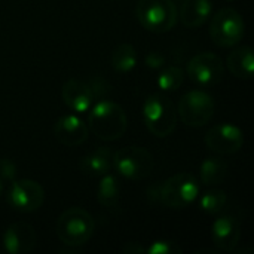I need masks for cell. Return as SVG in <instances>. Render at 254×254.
Listing matches in <instances>:
<instances>
[{"label":"cell","instance_id":"cell-1","mask_svg":"<svg viewBox=\"0 0 254 254\" xmlns=\"http://www.w3.org/2000/svg\"><path fill=\"white\" fill-rule=\"evenodd\" d=\"M88 127L94 135L103 141L119 140L128 127L127 113L118 103L103 100L92 107L88 118Z\"/></svg>","mask_w":254,"mask_h":254},{"label":"cell","instance_id":"cell-2","mask_svg":"<svg viewBox=\"0 0 254 254\" xmlns=\"http://www.w3.org/2000/svg\"><path fill=\"white\" fill-rule=\"evenodd\" d=\"M143 118L147 129L159 138L171 135L177 127V109L165 94H152L143 106Z\"/></svg>","mask_w":254,"mask_h":254},{"label":"cell","instance_id":"cell-3","mask_svg":"<svg viewBox=\"0 0 254 254\" xmlns=\"http://www.w3.org/2000/svg\"><path fill=\"white\" fill-rule=\"evenodd\" d=\"M95 222L92 216L79 207L65 210L57 220L55 234L58 240L65 246H82L88 243L94 234Z\"/></svg>","mask_w":254,"mask_h":254},{"label":"cell","instance_id":"cell-4","mask_svg":"<svg viewBox=\"0 0 254 254\" xmlns=\"http://www.w3.org/2000/svg\"><path fill=\"white\" fill-rule=\"evenodd\" d=\"M140 24L152 33H167L177 24L179 13L171 0H140L135 9Z\"/></svg>","mask_w":254,"mask_h":254},{"label":"cell","instance_id":"cell-5","mask_svg":"<svg viewBox=\"0 0 254 254\" xmlns=\"http://www.w3.org/2000/svg\"><path fill=\"white\" fill-rule=\"evenodd\" d=\"M199 195V183L190 173H179L167 179L159 189L161 202L173 210L189 207Z\"/></svg>","mask_w":254,"mask_h":254},{"label":"cell","instance_id":"cell-6","mask_svg":"<svg viewBox=\"0 0 254 254\" xmlns=\"http://www.w3.org/2000/svg\"><path fill=\"white\" fill-rule=\"evenodd\" d=\"M155 159L152 153L143 147L128 146L115 152L113 168L119 176L129 180H143L153 171Z\"/></svg>","mask_w":254,"mask_h":254},{"label":"cell","instance_id":"cell-7","mask_svg":"<svg viewBox=\"0 0 254 254\" xmlns=\"http://www.w3.org/2000/svg\"><path fill=\"white\" fill-rule=\"evenodd\" d=\"M216 104L210 94L201 89L186 92L177 104V118L188 127H204L214 116Z\"/></svg>","mask_w":254,"mask_h":254},{"label":"cell","instance_id":"cell-8","mask_svg":"<svg viewBox=\"0 0 254 254\" xmlns=\"http://www.w3.org/2000/svg\"><path fill=\"white\" fill-rule=\"evenodd\" d=\"M246 25L241 15L232 7L220 9L210 22V36L222 48L238 45L244 37Z\"/></svg>","mask_w":254,"mask_h":254},{"label":"cell","instance_id":"cell-9","mask_svg":"<svg viewBox=\"0 0 254 254\" xmlns=\"http://www.w3.org/2000/svg\"><path fill=\"white\" fill-rule=\"evenodd\" d=\"M7 192L9 205L19 213H33L43 205L45 190L34 180H13Z\"/></svg>","mask_w":254,"mask_h":254},{"label":"cell","instance_id":"cell-10","mask_svg":"<svg viewBox=\"0 0 254 254\" xmlns=\"http://www.w3.org/2000/svg\"><path fill=\"white\" fill-rule=\"evenodd\" d=\"M225 73L223 63L219 55L213 52H201L195 55L186 65L189 79L201 86L216 85L222 80Z\"/></svg>","mask_w":254,"mask_h":254},{"label":"cell","instance_id":"cell-11","mask_svg":"<svg viewBox=\"0 0 254 254\" xmlns=\"http://www.w3.org/2000/svg\"><path fill=\"white\" fill-rule=\"evenodd\" d=\"M204 141L205 146L216 155H232L243 147L244 134L237 125L223 122L208 129Z\"/></svg>","mask_w":254,"mask_h":254},{"label":"cell","instance_id":"cell-12","mask_svg":"<svg viewBox=\"0 0 254 254\" xmlns=\"http://www.w3.org/2000/svg\"><path fill=\"white\" fill-rule=\"evenodd\" d=\"M36 231L27 222L12 223L3 234V247L9 254L30 253L36 247Z\"/></svg>","mask_w":254,"mask_h":254},{"label":"cell","instance_id":"cell-13","mask_svg":"<svg viewBox=\"0 0 254 254\" xmlns=\"http://www.w3.org/2000/svg\"><path fill=\"white\" fill-rule=\"evenodd\" d=\"M54 135L61 144L76 147L88 140V127L76 115H64L55 122Z\"/></svg>","mask_w":254,"mask_h":254},{"label":"cell","instance_id":"cell-14","mask_svg":"<svg viewBox=\"0 0 254 254\" xmlns=\"http://www.w3.org/2000/svg\"><path fill=\"white\" fill-rule=\"evenodd\" d=\"M211 237H213V243L216 244L217 249H220L223 252L235 250V247L238 246L240 238H241L240 222L231 214L220 216L213 223Z\"/></svg>","mask_w":254,"mask_h":254},{"label":"cell","instance_id":"cell-15","mask_svg":"<svg viewBox=\"0 0 254 254\" xmlns=\"http://www.w3.org/2000/svg\"><path fill=\"white\" fill-rule=\"evenodd\" d=\"M61 97L68 109L77 113H83L89 110L94 101V91L88 83L79 79H70L64 83Z\"/></svg>","mask_w":254,"mask_h":254},{"label":"cell","instance_id":"cell-16","mask_svg":"<svg viewBox=\"0 0 254 254\" xmlns=\"http://www.w3.org/2000/svg\"><path fill=\"white\" fill-rule=\"evenodd\" d=\"M113 155L115 152H112L109 147H98L94 152L85 155L80 159L79 167L86 176L101 177L113 170Z\"/></svg>","mask_w":254,"mask_h":254},{"label":"cell","instance_id":"cell-17","mask_svg":"<svg viewBox=\"0 0 254 254\" xmlns=\"http://www.w3.org/2000/svg\"><path fill=\"white\" fill-rule=\"evenodd\" d=\"M211 10V0H185L179 18L186 28H198L207 22Z\"/></svg>","mask_w":254,"mask_h":254},{"label":"cell","instance_id":"cell-18","mask_svg":"<svg viewBox=\"0 0 254 254\" xmlns=\"http://www.w3.org/2000/svg\"><path fill=\"white\" fill-rule=\"evenodd\" d=\"M226 65L237 79H252L254 71L253 49L250 46H240L234 49L228 55Z\"/></svg>","mask_w":254,"mask_h":254},{"label":"cell","instance_id":"cell-19","mask_svg":"<svg viewBox=\"0 0 254 254\" xmlns=\"http://www.w3.org/2000/svg\"><path fill=\"white\" fill-rule=\"evenodd\" d=\"M228 174V164L220 155L216 156H208L202 164L199 170V177L201 182L205 186H216L220 185Z\"/></svg>","mask_w":254,"mask_h":254},{"label":"cell","instance_id":"cell-20","mask_svg":"<svg viewBox=\"0 0 254 254\" xmlns=\"http://www.w3.org/2000/svg\"><path fill=\"white\" fill-rule=\"evenodd\" d=\"M97 199L106 208H115L121 199V183L116 176L107 173L101 176V180L97 186Z\"/></svg>","mask_w":254,"mask_h":254},{"label":"cell","instance_id":"cell-21","mask_svg":"<svg viewBox=\"0 0 254 254\" xmlns=\"http://www.w3.org/2000/svg\"><path fill=\"white\" fill-rule=\"evenodd\" d=\"M110 64L118 73H128L137 65V51L131 43L118 45L110 57Z\"/></svg>","mask_w":254,"mask_h":254},{"label":"cell","instance_id":"cell-22","mask_svg":"<svg viewBox=\"0 0 254 254\" xmlns=\"http://www.w3.org/2000/svg\"><path fill=\"white\" fill-rule=\"evenodd\" d=\"M226 202H228V196L222 189H210L201 196L199 207L204 213L214 216L223 211Z\"/></svg>","mask_w":254,"mask_h":254},{"label":"cell","instance_id":"cell-23","mask_svg":"<svg viewBox=\"0 0 254 254\" xmlns=\"http://www.w3.org/2000/svg\"><path fill=\"white\" fill-rule=\"evenodd\" d=\"M185 80V73L180 67L171 65L164 68L158 76V86L162 91H177Z\"/></svg>","mask_w":254,"mask_h":254},{"label":"cell","instance_id":"cell-24","mask_svg":"<svg viewBox=\"0 0 254 254\" xmlns=\"http://www.w3.org/2000/svg\"><path fill=\"white\" fill-rule=\"evenodd\" d=\"M146 253L147 254H182V249L173 243V241H167V240H159L152 243L149 247H146Z\"/></svg>","mask_w":254,"mask_h":254},{"label":"cell","instance_id":"cell-25","mask_svg":"<svg viewBox=\"0 0 254 254\" xmlns=\"http://www.w3.org/2000/svg\"><path fill=\"white\" fill-rule=\"evenodd\" d=\"M16 165L13 161L3 158L0 159V179L1 180H7V182H13L16 177Z\"/></svg>","mask_w":254,"mask_h":254},{"label":"cell","instance_id":"cell-26","mask_svg":"<svg viewBox=\"0 0 254 254\" xmlns=\"http://www.w3.org/2000/svg\"><path fill=\"white\" fill-rule=\"evenodd\" d=\"M165 64V57L158 52V51H150L147 55H146V65L153 68V70H158L161 67H164Z\"/></svg>","mask_w":254,"mask_h":254},{"label":"cell","instance_id":"cell-27","mask_svg":"<svg viewBox=\"0 0 254 254\" xmlns=\"http://www.w3.org/2000/svg\"><path fill=\"white\" fill-rule=\"evenodd\" d=\"M122 253L124 254H143L146 253V247H143L140 243H127L122 247Z\"/></svg>","mask_w":254,"mask_h":254},{"label":"cell","instance_id":"cell-28","mask_svg":"<svg viewBox=\"0 0 254 254\" xmlns=\"http://www.w3.org/2000/svg\"><path fill=\"white\" fill-rule=\"evenodd\" d=\"M3 190H4V185H3V180L0 179V196L3 195Z\"/></svg>","mask_w":254,"mask_h":254}]
</instances>
